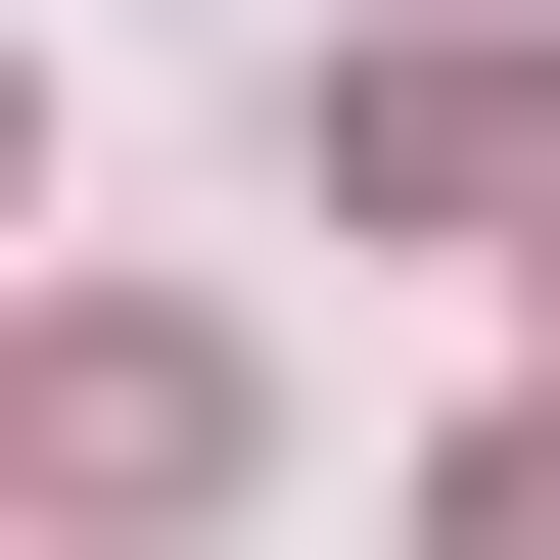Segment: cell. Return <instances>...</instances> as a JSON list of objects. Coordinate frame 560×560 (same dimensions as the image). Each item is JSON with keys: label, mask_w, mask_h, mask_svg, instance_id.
<instances>
[{"label": "cell", "mask_w": 560, "mask_h": 560, "mask_svg": "<svg viewBox=\"0 0 560 560\" xmlns=\"http://www.w3.org/2000/svg\"><path fill=\"white\" fill-rule=\"evenodd\" d=\"M327 234H560V47H327Z\"/></svg>", "instance_id": "6da1fadb"}, {"label": "cell", "mask_w": 560, "mask_h": 560, "mask_svg": "<svg viewBox=\"0 0 560 560\" xmlns=\"http://www.w3.org/2000/svg\"><path fill=\"white\" fill-rule=\"evenodd\" d=\"M234 467V327H47V514H187Z\"/></svg>", "instance_id": "7a4b0ae2"}, {"label": "cell", "mask_w": 560, "mask_h": 560, "mask_svg": "<svg viewBox=\"0 0 560 560\" xmlns=\"http://www.w3.org/2000/svg\"><path fill=\"white\" fill-rule=\"evenodd\" d=\"M420 560H560V420H467V514H420Z\"/></svg>", "instance_id": "3957f363"}]
</instances>
